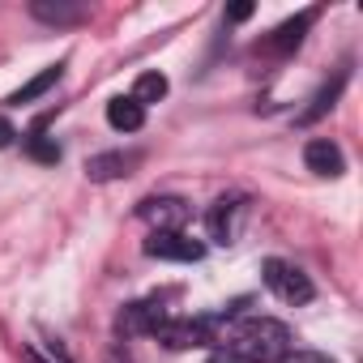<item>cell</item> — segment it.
Here are the masks:
<instances>
[{"label": "cell", "mask_w": 363, "mask_h": 363, "mask_svg": "<svg viewBox=\"0 0 363 363\" xmlns=\"http://www.w3.org/2000/svg\"><path fill=\"white\" fill-rule=\"evenodd\" d=\"M286 350H291V329L282 320H274V316L240 320L231 342H227V354L235 363H278Z\"/></svg>", "instance_id": "6da1fadb"}, {"label": "cell", "mask_w": 363, "mask_h": 363, "mask_svg": "<svg viewBox=\"0 0 363 363\" xmlns=\"http://www.w3.org/2000/svg\"><path fill=\"white\" fill-rule=\"evenodd\" d=\"M261 274H265V286H269L282 303H308V299H312V282H308V274H303L299 265H286V261L269 257Z\"/></svg>", "instance_id": "7a4b0ae2"}, {"label": "cell", "mask_w": 363, "mask_h": 363, "mask_svg": "<svg viewBox=\"0 0 363 363\" xmlns=\"http://www.w3.org/2000/svg\"><path fill=\"white\" fill-rule=\"evenodd\" d=\"M145 257H154V261H201L206 248L197 240H189L184 231H150Z\"/></svg>", "instance_id": "3957f363"}, {"label": "cell", "mask_w": 363, "mask_h": 363, "mask_svg": "<svg viewBox=\"0 0 363 363\" xmlns=\"http://www.w3.org/2000/svg\"><path fill=\"white\" fill-rule=\"evenodd\" d=\"M137 214H141L154 231H184V223L193 218V206L179 201V197H150V201H141Z\"/></svg>", "instance_id": "277c9868"}, {"label": "cell", "mask_w": 363, "mask_h": 363, "mask_svg": "<svg viewBox=\"0 0 363 363\" xmlns=\"http://www.w3.org/2000/svg\"><path fill=\"white\" fill-rule=\"evenodd\" d=\"M158 342H167L171 350H193V346H214V333L206 320H162L154 329Z\"/></svg>", "instance_id": "5b68a950"}, {"label": "cell", "mask_w": 363, "mask_h": 363, "mask_svg": "<svg viewBox=\"0 0 363 363\" xmlns=\"http://www.w3.org/2000/svg\"><path fill=\"white\" fill-rule=\"evenodd\" d=\"M303 162H308V171H316V175H325V179H333V175L346 171L342 150H337L333 141H325V137H316V141L303 145Z\"/></svg>", "instance_id": "8992f818"}, {"label": "cell", "mask_w": 363, "mask_h": 363, "mask_svg": "<svg viewBox=\"0 0 363 363\" xmlns=\"http://www.w3.org/2000/svg\"><path fill=\"white\" fill-rule=\"evenodd\" d=\"M240 210H244L240 197H223V201L210 206L206 227H210V235H214L218 244H231V240H235V218H240Z\"/></svg>", "instance_id": "52a82bcc"}, {"label": "cell", "mask_w": 363, "mask_h": 363, "mask_svg": "<svg viewBox=\"0 0 363 363\" xmlns=\"http://www.w3.org/2000/svg\"><path fill=\"white\" fill-rule=\"evenodd\" d=\"M162 320H167V312H162L158 303H128V308L120 312V329H124V333H154Z\"/></svg>", "instance_id": "ba28073f"}, {"label": "cell", "mask_w": 363, "mask_h": 363, "mask_svg": "<svg viewBox=\"0 0 363 363\" xmlns=\"http://www.w3.org/2000/svg\"><path fill=\"white\" fill-rule=\"evenodd\" d=\"M137 162V154H120V150H111V154H94L90 162H86V175L90 179H120V175H128V167Z\"/></svg>", "instance_id": "9c48e42d"}, {"label": "cell", "mask_w": 363, "mask_h": 363, "mask_svg": "<svg viewBox=\"0 0 363 363\" xmlns=\"http://www.w3.org/2000/svg\"><path fill=\"white\" fill-rule=\"evenodd\" d=\"M107 124H111V128H120V133H137V128L145 124V107H141V103H133L128 94H120V99H111V103H107Z\"/></svg>", "instance_id": "30bf717a"}, {"label": "cell", "mask_w": 363, "mask_h": 363, "mask_svg": "<svg viewBox=\"0 0 363 363\" xmlns=\"http://www.w3.org/2000/svg\"><path fill=\"white\" fill-rule=\"evenodd\" d=\"M30 13L39 22H52V26H73V22L86 18V5H69V0H56V5H52V0H35Z\"/></svg>", "instance_id": "8fae6325"}, {"label": "cell", "mask_w": 363, "mask_h": 363, "mask_svg": "<svg viewBox=\"0 0 363 363\" xmlns=\"http://www.w3.org/2000/svg\"><path fill=\"white\" fill-rule=\"evenodd\" d=\"M308 26H312V13H299V18H291V22H282L269 39H265V48L269 52H295L299 43H303V35H308Z\"/></svg>", "instance_id": "7c38bea8"}, {"label": "cell", "mask_w": 363, "mask_h": 363, "mask_svg": "<svg viewBox=\"0 0 363 363\" xmlns=\"http://www.w3.org/2000/svg\"><path fill=\"white\" fill-rule=\"evenodd\" d=\"M342 86H346V73H333V82H325L316 94H312V103L299 111V124H312V120H320L325 111H333V103H337V94H342Z\"/></svg>", "instance_id": "4fadbf2b"}, {"label": "cell", "mask_w": 363, "mask_h": 363, "mask_svg": "<svg viewBox=\"0 0 363 363\" xmlns=\"http://www.w3.org/2000/svg\"><path fill=\"white\" fill-rule=\"evenodd\" d=\"M60 69H65V65H48V69H43V73H35L22 90H13V94H9V103H18V107H22V103H35L39 94H48V90L60 82Z\"/></svg>", "instance_id": "5bb4252c"}, {"label": "cell", "mask_w": 363, "mask_h": 363, "mask_svg": "<svg viewBox=\"0 0 363 363\" xmlns=\"http://www.w3.org/2000/svg\"><path fill=\"white\" fill-rule=\"evenodd\" d=\"M128 99H133V103H141V107H145V103H158V99H167V77H162V73H141Z\"/></svg>", "instance_id": "9a60e30c"}, {"label": "cell", "mask_w": 363, "mask_h": 363, "mask_svg": "<svg viewBox=\"0 0 363 363\" xmlns=\"http://www.w3.org/2000/svg\"><path fill=\"white\" fill-rule=\"evenodd\" d=\"M26 154L39 162H60V145L52 137H43V124H35V133L26 137Z\"/></svg>", "instance_id": "2e32d148"}, {"label": "cell", "mask_w": 363, "mask_h": 363, "mask_svg": "<svg viewBox=\"0 0 363 363\" xmlns=\"http://www.w3.org/2000/svg\"><path fill=\"white\" fill-rule=\"evenodd\" d=\"M278 363H333L329 354H320V350H286Z\"/></svg>", "instance_id": "e0dca14e"}, {"label": "cell", "mask_w": 363, "mask_h": 363, "mask_svg": "<svg viewBox=\"0 0 363 363\" xmlns=\"http://www.w3.org/2000/svg\"><path fill=\"white\" fill-rule=\"evenodd\" d=\"M252 18V5H248V0H244V5H231L227 9V22H248Z\"/></svg>", "instance_id": "ac0fdd59"}, {"label": "cell", "mask_w": 363, "mask_h": 363, "mask_svg": "<svg viewBox=\"0 0 363 363\" xmlns=\"http://www.w3.org/2000/svg\"><path fill=\"white\" fill-rule=\"evenodd\" d=\"M13 137H18V128H13L5 116H0V150H5V145H13Z\"/></svg>", "instance_id": "d6986e66"}, {"label": "cell", "mask_w": 363, "mask_h": 363, "mask_svg": "<svg viewBox=\"0 0 363 363\" xmlns=\"http://www.w3.org/2000/svg\"><path fill=\"white\" fill-rule=\"evenodd\" d=\"M22 363H56V359H43L35 346H26V350H22Z\"/></svg>", "instance_id": "ffe728a7"}]
</instances>
